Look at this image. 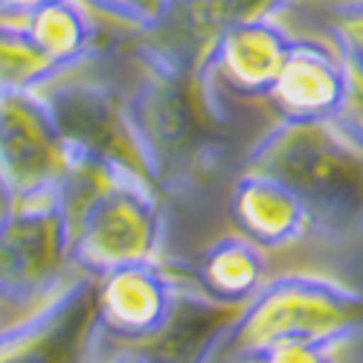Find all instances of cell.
<instances>
[{
	"label": "cell",
	"instance_id": "obj_1",
	"mask_svg": "<svg viewBox=\"0 0 363 363\" xmlns=\"http://www.w3.org/2000/svg\"><path fill=\"white\" fill-rule=\"evenodd\" d=\"M128 108L160 195H180L206 184L233 145V119L221 99L213 62L180 65L143 58Z\"/></svg>",
	"mask_w": 363,
	"mask_h": 363
},
{
	"label": "cell",
	"instance_id": "obj_2",
	"mask_svg": "<svg viewBox=\"0 0 363 363\" xmlns=\"http://www.w3.org/2000/svg\"><path fill=\"white\" fill-rule=\"evenodd\" d=\"M363 335V294L314 277L285 274L267 279L238 314L209 337L192 363L262 360L267 349L288 340L340 349Z\"/></svg>",
	"mask_w": 363,
	"mask_h": 363
},
{
	"label": "cell",
	"instance_id": "obj_3",
	"mask_svg": "<svg viewBox=\"0 0 363 363\" xmlns=\"http://www.w3.org/2000/svg\"><path fill=\"white\" fill-rule=\"evenodd\" d=\"M62 195L73 218L70 267L79 274L99 279L123 264L157 262L166 216L155 184L73 151Z\"/></svg>",
	"mask_w": 363,
	"mask_h": 363
},
{
	"label": "cell",
	"instance_id": "obj_4",
	"mask_svg": "<svg viewBox=\"0 0 363 363\" xmlns=\"http://www.w3.org/2000/svg\"><path fill=\"white\" fill-rule=\"evenodd\" d=\"M245 169L279 177L306 203L311 235L346 241L363 233V148L331 119H279L250 151Z\"/></svg>",
	"mask_w": 363,
	"mask_h": 363
},
{
	"label": "cell",
	"instance_id": "obj_5",
	"mask_svg": "<svg viewBox=\"0 0 363 363\" xmlns=\"http://www.w3.org/2000/svg\"><path fill=\"white\" fill-rule=\"evenodd\" d=\"M73 218L62 192L6 201L0 213V308L26 311L67 277Z\"/></svg>",
	"mask_w": 363,
	"mask_h": 363
},
{
	"label": "cell",
	"instance_id": "obj_6",
	"mask_svg": "<svg viewBox=\"0 0 363 363\" xmlns=\"http://www.w3.org/2000/svg\"><path fill=\"white\" fill-rule=\"evenodd\" d=\"M99 357H105V335L96 323V279L79 270L0 325V363H96Z\"/></svg>",
	"mask_w": 363,
	"mask_h": 363
},
{
	"label": "cell",
	"instance_id": "obj_7",
	"mask_svg": "<svg viewBox=\"0 0 363 363\" xmlns=\"http://www.w3.org/2000/svg\"><path fill=\"white\" fill-rule=\"evenodd\" d=\"M73 148L44 94L0 96V195L6 201L62 192Z\"/></svg>",
	"mask_w": 363,
	"mask_h": 363
},
{
	"label": "cell",
	"instance_id": "obj_8",
	"mask_svg": "<svg viewBox=\"0 0 363 363\" xmlns=\"http://www.w3.org/2000/svg\"><path fill=\"white\" fill-rule=\"evenodd\" d=\"M44 96L76 155L155 184L131 119L128 94L102 82H52Z\"/></svg>",
	"mask_w": 363,
	"mask_h": 363
},
{
	"label": "cell",
	"instance_id": "obj_9",
	"mask_svg": "<svg viewBox=\"0 0 363 363\" xmlns=\"http://www.w3.org/2000/svg\"><path fill=\"white\" fill-rule=\"evenodd\" d=\"M186 288L160 262L123 264L96 279V323L105 340L155 343L172 328Z\"/></svg>",
	"mask_w": 363,
	"mask_h": 363
},
{
	"label": "cell",
	"instance_id": "obj_10",
	"mask_svg": "<svg viewBox=\"0 0 363 363\" xmlns=\"http://www.w3.org/2000/svg\"><path fill=\"white\" fill-rule=\"evenodd\" d=\"M291 0H163L157 21L137 33L134 55L180 65L213 62L218 41L233 26L279 15Z\"/></svg>",
	"mask_w": 363,
	"mask_h": 363
},
{
	"label": "cell",
	"instance_id": "obj_11",
	"mask_svg": "<svg viewBox=\"0 0 363 363\" xmlns=\"http://www.w3.org/2000/svg\"><path fill=\"white\" fill-rule=\"evenodd\" d=\"M343 90L346 62L340 52L311 38H294L267 99L277 108L279 119L317 123V119H335Z\"/></svg>",
	"mask_w": 363,
	"mask_h": 363
},
{
	"label": "cell",
	"instance_id": "obj_12",
	"mask_svg": "<svg viewBox=\"0 0 363 363\" xmlns=\"http://www.w3.org/2000/svg\"><path fill=\"white\" fill-rule=\"evenodd\" d=\"M230 216L238 235L250 238L264 253H279L311 235L308 209L279 177L245 169L230 195Z\"/></svg>",
	"mask_w": 363,
	"mask_h": 363
},
{
	"label": "cell",
	"instance_id": "obj_13",
	"mask_svg": "<svg viewBox=\"0 0 363 363\" xmlns=\"http://www.w3.org/2000/svg\"><path fill=\"white\" fill-rule=\"evenodd\" d=\"M294 38L277 15L253 18L233 26L213 52V70L218 84L238 96L267 99Z\"/></svg>",
	"mask_w": 363,
	"mask_h": 363
},
{
	"label": "cell",
	"instance_id": "obj_14",
	"mask_svg": "<svg viewBox=\"0 0 363 363\" xmlns=\"http://www.w3.org/2000/svg\"><path fill=\"white\" fill-rule=\"evenodd\" d=\"M267 253L245 235H221L195 264L198 294L216 308H241L267 282Z\"/></svg>",
	"mask_w": 363,
	"mask_h": 363
},
{
	"label": "cell",
	"instance_id": "obj_15",
	"mask_svg": "<svg viewBox=\"0 0 363 363\" xmlns=\"http://www.w3.org/2000/svg\"><path fill=\"white\" fill-rule=\"evenodd\" d=\"M21 23L38 50L65 73L79 67L96 47V23L84 0H44Z\"/></svg>",
	"mask_w": 363,
	"mask_h": 363
},
{
	"label": "cell",
	"instance_id": "obj_16",
	"mask_svg": "<svg viewBox=\"0 0 363 363\" xmlns=\"http://www.w3.org/2000/svg\"><path fill=\"white\" fill-rule=\"evenodd\" d=\"M65 70L38 50L21 21H0V96L44 94Z\"/></svg>",
	"mask_w": 363,
	"mask_h": 363
},
{
	"label": "cell",
	"instance_id": "obj_17",
	"mask_svg": "<svg viewBox=\"0 0 363 363\" xmlns=\"http://www.w3.org/2000/svg\"><path fill=\"white\" fill-rule=\"evenodd\" d=\"M325 29L343 62L363 70V0H340L325 9Z\"/></svg>",
	"mask_w": 363,
	"mask_h": 363
},
{
	"label": "cell",
	"instance_id": "obj_18",
	"mask_svg": "<svg viewBox=\"0 0 363 363\" xmlns=\"http://www.w3.org/2000/svg\"><path fill=\"white\" fill-rule=\"evenodd\" d=\"M352 143H357L363 148V70L346 62V90L340 108L331 119Z\"/></svg>",
	"mask_w": 363,
	"mask_h": 363
},
{
	"label": "cell",
	"instance_id": "obj_19",
	"mask_svg": "<svg viewBox=\"0 0 363 363\" xmlns=\"http://www.w3.org/2000/svg\"><path fill=\"white\" fill-rule=\"evenodd\" d=\"M84 4L116 23L131 26L134 33L148 29L163 9V0H84Z\"/></svg>",
	"mask_w": 363,
	"mask_h": 363
},
{
	"label": "cell",
	"instance_id": "obj_20",
	"mask_svg": "<svg viewBox=\"0 0 363 363\" xmlns=\"http://www.w3.org/2000/svg\"><path fill=\"white\" fill-rule=\"evenodd\" d=\"M259 363H335V349L288 340V343H277L274 349H267Z\"/></svg>",
	"mask_w": 363,
	"mask_h": 363
},
{
	"label": "cell",
	"instance_id": "obj_21",
	"mask_svg": "<svg viewBox=\"0 0 363 363\" xmlns=\"http://www.w3.org/2000/svg\"><path fill=\"white\" fill-rule=\"evenodd\" d=\"M96 363H172V360H166L160 352H155V349H143V346H128V349H123V352H116V354H105V357H99Z\"/></svg>",
	"mask_w": 363,
	"mask_h": 363
},
{
	"label": "cell",
	"instance_id": "obj_22",
	"mask_svg": "<svg viewBox=\"0 0 363 363\" xmlns=\"http://www.w3.org/2000/svg\"><path fill=\"white\" fill-rule=\"evenodd\" d=\"M38 4H44V0H0V21H21Z\"/></svg>",
	"mask_w": 363,
	"mask_h": 363
},
{
	"label": "cell",
	"instance_id": "obj_23",
	"mask_svg": "<svg viewBox=\"0 0 363 363\" xmlns=\"http://www.w3.org/2000/svg\"><path fill=\"white\" fill-rule=\"evenodd\" d=\"M238 363H259V360H238Z\"/></svg>",
	"mask_w": 363,
	"mask_h": 363
}]
</instances>
